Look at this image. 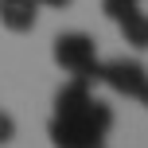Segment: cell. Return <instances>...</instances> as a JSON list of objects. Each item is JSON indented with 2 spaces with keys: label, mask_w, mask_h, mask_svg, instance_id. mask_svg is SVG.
<instances>
[{
  "label": "cell",
  "mask_w": 148,
  "mask_h": 148,
  "mask_svg": "<svg viewBox=\"0 0 148 148\" xmlns=\"http://www.w3.org/2000/svg\"><path fill=\"white\" fill-rule=\"evenodd\" d=\"M113 129V109L94 97L90 82L70 78L55 94V117H51V144L55 148H101Z\"/></svg>",
  "instance_id": "cell-1"
},
{
  "label": "cell",
  "mask_w": 148,
  "mask_h": 148,
  "mask_svg": "<svg viewBox=\"0 0 148 148\" xmlns=\"http://www.w3.org/2000/svg\"><path fill=\"white\" fill-rule=\"evenodd\" d=\"M55 62L78 82H101V59H97V43L86 31H62L55 35Z\"/></svg>",
  "instance_id": "cell-2"
},
{
  "label": "cell",
  "mask_w": 148,
  "mask_h": 148,
  "mask_svg": "<svg viewBox=\"0 0 148 148\" xmlns=\"http://www.w3.org/2000/svg\"><path fill=\"white\" fill-rule=\"evenodd\" d=\"M101 82L125 97H136L148 82V70L136 59H109V62H101Z\"/></svg>",
  "instance_id": "cell-3"
},
{
  "label": "cell",
  "mask_w": 148,
  "mask_h": 148,
  "mask_svg": "<svg viewBox=\"0 0 148 148\" xmlns=\"http://www.w3.org/2000/svg\"><path fill=\"white\" fill-rule=\"evenodd\" d=\"M35 0H0V23L8 31H31L35 27Z\"/></svg>",
  "instance_id": "cell-4"
},
{
  "label": "cell",
  "mask_w": 148,
  "mask_h": 148,
  "mask_svg": "<svg viewBox=\"0 0 148 148\" xmlns=\"http://www.w3.org/2000/svg\"><path fill=\"white\" fill-rule=\"evenodd\" d=\"M117 27H121V35H125V43H133V47H148V16L140 12V8H129L125 16L117 20Z\"/></svg>",
  "instance_id": "cell-5"
},
{
  "label": "cell",
  "mask_w": 148,
  "mask_h": 148,
  "mask_svg": "<svg viewBox=\"0 0 148 148\" xmlns=\"http://www.w3.org/2000/svg\"><path fill=\"white\" fill-rule=\"evenodd\" d=\"M136 4H140V0H101V12H105V16H109V20H113V23H117V20H121V16H125V12H129V8H136Z\"/></svg>",
  "instance_id": "cell-6"
},
{
  "label": "cell",
  "mask_w": 148,
  "mask_h": 148,
  "mask_svg": "<svg viewBox=\"0 0 148 148\" xmlns=\"http://www.w3.org/2000/svg\"><path fill=\"white\" fill-rule=\"evenodd\" d=\"M12 136H16V121L8 117V113H0V144H8Z\"/></svg>",
  "instance_id": "cell-7"
},
{
  "label": "cell",
  "mask_w": 148,
  "mask_h": 148,
  "mask_svg": "<svg viewBox=\"0 0 148 148\" xmlns=\"http://www.w3.org/2000/svg\"><path fill=\"white\" fill-rule=\"evenodd\" d=\"M35 4H47V8H66L70 0H35Z\"/></svg>",
  "instance_id": "cell-8"
},
{
  "label": "cell",
  "mask_w": 148,
  "mask_h": 148,
  "mask_svg": "<svg viewBox=\"0 0 148 148\" xmlns=\"http://www.w3.org/2000/svg\"><path fill=\"white\" fill-rule=\"evenodd\" d=\"M136 101H140L144 109H148V82H144V90H140V94H136Z\"/></svg>",
  "instance_id": "cell-9"
}]
</instances>
